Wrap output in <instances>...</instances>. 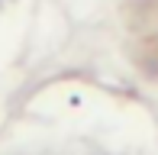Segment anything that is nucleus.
Returning a JSON list of instances; mask_svg holds the SVG:
<instances>
[{
  "label": "nucleus",
  "instance_id": "nucleus-1",
  "mask_svg": "<svg viewBox=\"0 0 158 155\" xmlns=\"http://www.w3.org/2000/svg\"><path fill=\"white\" fill-rule=\"evenodd\" d=\"M0 3H3V0H0Z\"/></svg>",
  "mask_w": 158,
  "mask_h": 155
}]
</instances>
